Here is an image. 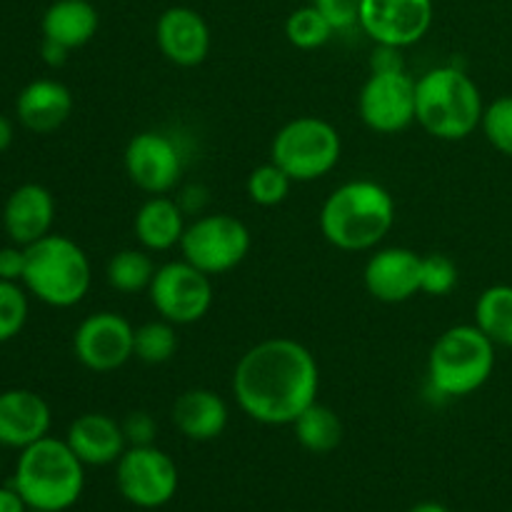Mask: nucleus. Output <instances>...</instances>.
<instances>
[{
	"label": "nucleus",
	"instance_id": "1",
	"mask_svg": "<svg viewBox=\"0 0 512 512\" xmlns=\"http://www.w3.org/2000/svg\"><path fill=\"white\" fill-rule=\"evenodd\" d=\"M320 368L315 355L293 338L260 340L233 370V395L250 420L293 425L318 400Z\"/></svg>",
	"mask_w": 512,
	"mask_h": 512
},
{
	"label": "nucleus",
	"instance_id": "2",
	"mask_svg": "<svg viewBox=\"0 0 512 512\" xmlns=\"http://www.w3.org/2000/svg\"><path fill=\"white\" fill-rule=\"evenodd\" d=\"M393 225V195L385 185L368 178L338 185L320 208V233L333 248L345 253L378 248Z\"/></svg>",
	"mask_w": 512,
	"mask_h": 512
},
{
	"label": "nucleus",
	"instance_id": "3",
	"mask_svg": "<svg viewBox=\"0 0 512 512\" xmlns=\"http://www.w3.org/2000/svg\"><path fill=\"white\" fill-rule=\"evenodd\" d=\"M10 485L30 510L65 512L83 495L85 465L65 440L45 435L20 450Z\"/></svg>",
	"mask_w": 512,
	"mask_h": 512
},
{
	"label": "nucleus",
	"instance_id": "4",
	"mask_svg": "<svg viewBox=\"0 0 512 512\" xmlns=\"http://www.w3.org/2000/svg\"><path fill=\"white\" fill-rule=\"evenodd\" d=\"M483 95L478 83L455 65L420 75L415 85V123L438 140H465L480 128Z\"/></svg>",
	"mask_w": 512,
	"mask_h": 512
},
{
	"label": "nucleus",
	"instance_id": "5",
	"mask_svg": "<svg viewBox=\"0 0 512 512\" xmlns=\"http://www.w3.org/2000/svg\"><path fill=\"white\" fill-rule=\"evenodd\" d=\"M93 268L75 240L50 233L25 248L23 285L35 300L50 308H73L88 295Z\"/></svg>",
	"mask_w": 512,
	"mask_h": 512
},
{
	"label": "nucleus",
	"instance_id": "6",
	"mask_svg": "<svg viewBox=\"0 0 512 512\" xmlns=\"http://www.w3.org/2000/svg\"><path fill=\"white\" fill-rule=\"evenodd\" d=\"M498 345L478 325H453L433 343L428 355V383L443 398L478 393L495 370Z\"/></svg>",
	"mask_w": 512,
	"mask_h": 512
},
{
	"label": "nucleus",
	"instance_id": "7",
	"mask_svg": "<svg viewBox=\"0 0 512 512\" xmlns=\"http://www.w3.org/2000/svg\"><path fill=\"white\" fill-rule=\"evenodd\" d=\"M343 140L333 123L315 115H300L275 133L270 160L293 178V183H313L333 173L340 163Z\"/></svg>",
	"mask_w": 512,
	"mask_h": 512
},
{
	"label": "nucleus",
	"instance_id": "8",
	"mask_svg": "<svg viewBox=\"0 0 512 512\" xmlns=\"http://www.w3.org/2000/svg\"><path fill=\"white\" fill-rule=\"evenodd\" d=\"M250 245L253 238L243 220L228 213H213L193 220L185 228L180 253L190 265L215 278L238 268L248 258Z\"/></svg>",
	"mask_w": 512,
	"mask_h": 512
},
{
	"label": "nucleus",
	"instance_id": "9",
	"mask_svg": "<svg viewBox=\"0 0 512 512\" xmlns=\"http://www.w3.org/2000/svg\"><path fill=\"white\" fill-rule=\"evenodd\" d=\"M155 313L173 325H193L208 315L213 305V278L188 260H170L158 265L148 288Z\"/></svg>",
	"mask_w": 512,
	"mask_h": 512
},
{
	"label": "nucleus",
	"instance_id": "10",
	"mask_svg": "<svg viewBox=\"0 0 512 512\" xmlns=\"http://www.w3.org/2000/svg\"><path fill=\"white\" fill-rule=\"evenodd\" d=\"M115 485L130 505L155 510L175 498L180 473L175 460L155 445L128 448L115 463Z\"/></svg>",
	"mask_w": 512,
	"mask_h": 512
},
{
	"label": "nucleus",
	"instance_id": "11",
	"mask_svg": "<svg viewBox=\"0 0 512 512\" xmlns=\"http://www.w3.org/2000/svg\"><path fill=\"white\" fill-rule=\"evenodd\" d=\"M415 85L405 68L370 70L358 95L360 120L373 133L395 135L415 123Z\"/></svg>",
	"mask_w": 512,
	"mask_h": 512
},
{
	"label": "nucleus",
	"instance_id": "12",
	"mask_svg": "<svg viewBox=\"0 0 512 512\" xmlns=\"http://www.w3.org/2000/svg\"><path fill=\"white\" fill-rule=\"evenodd\" d=\"M125 173L130 183L148 195H168L183 178V150L158 130L135 133L125 145Z\"/></svg>",
	"mask_w": 512,
	"mask_h": 512
},
{
	"label": "nucleus",
	"instance_id": "13",
	"mask_svg": "<svg viewBox=\"0 0 512 512\" xmlns=\"http://www.w3.org/2000/svg\"><path fill=\"white\" fill-rule=\"evenodd\" d=\"M135 328L113 310L88 315L73 333V353L93 373H115L133 358Z\"/></svg>",
	"mask_w": 512,
	"mask_h": 512
},
{
	"label": "nucleus",
	"instance_id": "14",
	"mask_svg": "<svg viewBox=\"0 0 512 512\" xmlns=\"http://www.w3.org/2000/svg\"><path fill=\"white\" fill-rule=\"evenodd\" d=\"M433 25V0H363L360 28L375 45L408 48Z\"/></svg>",
	"mask_w": 512,
	"mask_h": 512
},
{
	"label": "nucleus",
	"instance_id": "15",
	"mask_svg": "<svg viewBox=\"0 0 512 512\" xmlns=\"http://www.w3.org/2000/svg\"><path fill=\"white\" fill-rule=\"evenodd\" d=\"M423 255L410 248H380L363 270L365 290L380 303H405L420 293Z\"/></svg>",
	"mask_w": 512,
	"mask_h": 512
},
{
	"label": "nucleus",
	"instance_id": "16",
	"mask_svg": "<svg viewBox=\"0 0 512 512\" xmlns=\"http://www.w3.org/2000/svg\"><path fill=\"white\" fill-rule=\"evenodd\" d=\"M53 413L43 395L28 388L0 393V448L23 450L50 433Z\"/></svg>",
	"mask_w": 512,
	"mask_h": 512
},
{
	"label": "nucleus",
	"instance_id": "17",
	"mask_svg": "<svg viewBox=\"0 0 512 512\" xmlns=\"http://www.w3.org/2000/svg\"><path fill=\"white\" fill-rule=\"evenodd\" d=\"M155 40L165 58L180 68H195L210 53V28L203 15L185 5L168 8L155 25Z\"/></svg>",
	"mask_w": 512,
	"mask_h": 512
},
{
	"label": "nucleus",
	"instance_id": "18",
	"mask_svg": "<svg viewBox=\"0 0 512 512\" xmlns=\"http://www.w3.org/2000/svg\"><path fill=\"white\" fill-rule=\"evenodd\" d=\"M55 198L45 185L25 183L8 195L3 208V228L15 245L38 243L53 233Z\"/></svg>",
	"mask_w": 512,
	"mask_h": 512
},
{
	"label": "nucleus",
	"instance_id": "19",
	"mask_svg": "<svg viewBox=\"0 0 512 512\" xmlns=\"http://www.w3.org/2000/svg\"><path fill=\"white\" fill-rule=\"evenodd\" d=\"M65 443L70 445L85 468H103L118 463L128 450L123 423L105 413H83L70 423Z\"/></svg>",
	"mask_w": 512,
	"mask_h": 512
},
{
	"label": "nucleus",
	"instance_id": "20",
	"mask_svg": "<svg viewBox=\"0 0 512 512\" xmlns=\"http://www.w3.org/2000/svg\"><path fill=\"white\" fill-rule=\"evenodd\" d=\"M73 113V93L65 83L53 78H38L20 90L15 100V115L20 125L35 135L55 133L68 123Z\"/></svg>",
	"mask_w": 512,
	"mask_h": 512
},
{
	"label": "nucleus",
	"instance_id": "21",
	"mask_svg": "<svg viewBox=\"0 0 512 512\" xmlns=\"http://www.w3.org/2000/svg\"><path fill=\"white\" fill-rule=\"evenodd\" d=\"M173 425L195 443H208V440L220 438L228 428L230 410L228 403L220 398L215 390L208 388H190L178 395L173 403Z\"/></svg>",
	"mask_w": 512,
	"mask_h": 512
},
{
	"label": "nucleus",
	"instance_id": "22",
	"mask_svg": "<svg viewBox=\"0 0 512 512\" xmlns=\"http://www.w3.org/2000/svg\"><path fill=\"white\" fill-rule=\"evenodd\" d=\"M135 238L148 253H168L180 248L185 235V213L170 195H150L135 213Z\"/></svg>",
	"mask_w": 512,
	"mask_h": 512
},
{
	"label": "nucleus",
	"instance_id": "23",
	"mask_svg": "<svg viewBox=\"0 0 512 512\" xmlns=\"http://www.w3.org/2000/svg\"><path fill=\"white\" fill-rule=\"evenodd\" d=\"M98 10L88 0H55L43 13V38L75 50L88 45L98 33Z\"/></svg>",
	"mask_w": 512,
	"mask_h": 512
},
{
	"label": "nucleus",
	"instance_id": "24",
	"mask_svg": "<svg viewBox=\"0 0 512 512\" xmlns=\"http://www.w3.org/2000/svg\"><path fill=\"white\" fill-rule=\"evenodd\" d=\"M293 430L298 443L315 455L333 453L343 443V420L330 405H323L320 400H315L298 415Z\"/></svg>",
	"mask_w": 512,
	"mask_h": 512
},
{
	"label": "nucleus",
	"instance_id": "25",
	"mask_svg": "<svg viewBox=\"0 0 512 512\" xmlns=\"http://www.w3.org/2000/svg\"><path fill=\"white\" fill-rule=\"evenodd\" d=\"M155 265L153 255L145 248H125L118 250L113 258L108 260V268H105V278H108V285L115 290V293L123 295H138L148 293L150 283L155 278Z\"/></svg>",
	"mask_w": 512,
	"mask_h": 512
},
{
	"label": "nucleus",
	"instance_id": "26",
	"mask_svg": "<svg viewBox=\"0 0 512 512\" xmlns=\"http://www.w3.org/2000/svg\"><path fill=\"white\" fill-rule=\"evenodd\" d=\"M475 325L500 348H512V285H490L475 303Z\"/></svg>",
	"mask_w": 512,
	"mask_h": 512
},
{
	"label": "nucleus",
	"instance_id": "27",
	"mask_svg": "<svg viewBox=\"0 0 512 512\" xmlns=\"http://www.w3.org/2000/svg\"><path fill=\"white\" fill-rule=\"evenodd\" d=\"M180 348L178 325L168 323L165 318L148 320V323L135 328L133 340V358H138L145 365H163L175 358Z\"/></svg>",
	"mask_w": 512,
	"mask_h": 512
},
{
	"label": "nucleus",
	"instance_id": "28",
	"mask_svg": "<svg viewBox=\"0 0 512 512\" xmlns=\"http://www.w3.org/2000/svg\"><path fill=\"white\" fill-rule=\"evenodd\" d=\"M285 35H288L290 45L300 50H315L323 48L330 38L335 35V28L330 25V20L315 8L313 3L305 5V8L293 10L288 15V23H285Z\"/></svg>",
	"mask_w": 512,
	"mask_h": 512
},
{
	"label": "nucleus",
	"instance_id": "29",
	"mask_svg": "<svg viewBox=\"0 0 512 512\" xmlns=\"http://www.w3.org/2000/svg\"><path fill=\"white\" fill-rule=\"evenodd\" d=\"M248 198L253 200L260 208H275V205L283 203L290 195V188H293V178L285 173L280 165H275L273 160L265 165H258L253 173L248 175Z\"/></svg>",
	"mask_w": 512,
	"mask_h": 512
},
{
	"label": "nucleus",
	"instance_id": "30",
	"mask_svg": "<svg viewBox=\"0 0 512 512\" xmlns=\"http://www.w3.org/2000/svg\"><path fill=\"white\" fill-rule=\"evenodd\" d=\"M28 290L23 283L0 280V345L18 338L28 323Z\"/></svg>",
	"mask_w": 512,
	"mask_h": 512
},
{
	"label": "nucleus",
	"instance_id": "31",
	"mask_svg": "<svg viewBox=\"0 0 512 512\" xmlns=\"http://www.w3.org/2000/svg\"><path fill=\"white\" fill-rule=\"evenodd\" d=\"M480 130L498 153L512 158V95H500L485 105Z\"/></svg>",
	"mask_w": 512,
	"mask_h": 512
},
{
	"label": "nucleus",
	"instance_id": "32",
	"mask_svg": "<svg viewBox=\"0 0 512 512\" xmlns=\"http://www.w3.org/2000/svg\"><path fill=\"white\" fill-rule=\"evenodd\" d=\"M458 265L453 258L443 253L423 255V268H420V293L443 298L450 295L458 285Z\"/></svg>",
	"mask_w": 512,
	"mask_h": 512
},
{
	"label": "nucleus",
	"instance_id": "33",
	"mask_svg": "<svg viewBox=\"0 0 512 512\" xmlns=\"http://www.w3.org/2000/svg\"><path fill=\"white\" fill-rule=\"evenodd\" d=\"M313 5L330 20L335 33H343V30L360 25L363 0H313Z\"/></svg>",
	"mask_w": 512,
	"mask_h": 512
},
{
	"label": "nucleus",
	"instance_id": "34",
	"mask_svg": "<svg viewBox=\"0 0 512 512\" xmlns=\"http://www.w3.org/2000/svg\"><path fill=\"white\" fill-rule=\"evenodd\" d=\"M123 433L125 440H128V448H135V445H155L158 423L145 410H135V413H130L123 420Z\"/></svg>",
	"mask_w": 512,
	"mask_h": 512
},
{
	"label": "nucleus",
	"instance_id": "35",
	"mask_svg": "<svg viewBox=\"0 0 512 512\" xmlns=\"http://www.w3.org/2000/svg\"><path fill=\"white\" fill-rule=\"evenodd\" d=\"M25 275V248L23 245H5L0 248V280L23 283Z\"/></svg>",
	"mask_w": 512,
	"mask_h": 512
},
{
	"label": "nucleus",
	"instance_id": "36",
	"mask_svg": "<svg viewBox=\"0 0 512 512\" xmlns=\"http://www.w3.org/2000/svg\"><path fill=\"white\" fill-rule=\"evenodd\" d=\"M68 55H70L68 48L43 38V45H40V58H43V63L48 65V68H63V65L68 63Z\"/></svg>",
	"mask_w": 512,
	"mask_h": 512
},
{
	"label": "nucleus",
	"instance_id": "37",
	"mask_svg": "<svg viewBox=\"0 0 512 512\" xmlns=\"http://www.w3.org/2000/svg\"><path fill=\"white\" fill-rule=\"evenodd\" d=\"M0 512H28V505L13 485H0Z\"/></svg>",
	"mask_w": 512,
	"mask_h": 512
},
{
	"label": "nucleus",
	"instance_id": "38",
	"mask_svg": "<svg viewBox=\"0 0 512 512\" xmlns=\"http://www.w3.org/2000/svg\"><path fill=\"white\" fill-rule=\"evenodd\" d=\"M13 138H15L13 123H10V120L0 113V153H5V150L13 145Z\"/></svg>",
	"mask_w": 512,
	"mask_h": 512
},
{
	"label": "nucleus",
	"instance_id": "39",
	"mask_svg": "<svg viewBox=\"0 0 512 512\" xmlns=\"http://www.w3.org/2000/svg\"><path fill=\"white\" fill-rule=\"evenodd\" d=\"M410 512H450V510L445 508V505L428 500V503H418L415 508H410Z\"/></svg>",
	"mask_w": 512,
	"mask_h": 512
},
{
	"label": "nucleus",
	"instance_id": "40",
	"mask_svg": "<svg viewBox=\"0 0 512 512\" xmlns=\"http://www.w3.org/2000/svg\"><path fill=\"white\" fill-rule=\"evenodd\" d=\"M28 512H45V510H30V508H28Z\"/></svg>",
	"mask_w": 512,
	"mask_h": 512
}]
</instances>
